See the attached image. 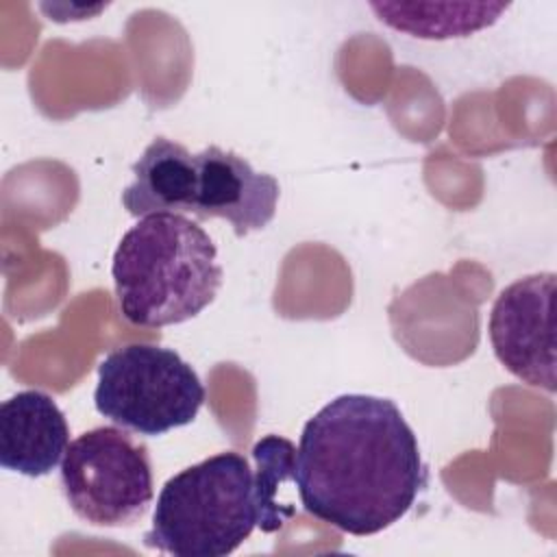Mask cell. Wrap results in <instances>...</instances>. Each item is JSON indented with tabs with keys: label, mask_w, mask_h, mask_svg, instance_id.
Here are the masks:
<instances>
[{
	"label": "cell",
	"mask_w": 557,
	"mask_h": 557,
	"mask_svg": "<svg viewBox=\"0 0 557 557\" xmlns=\"http://www.w3.org/2000/svg\"><path fill=\"white\" fill-rule=\"evenodd\" d=\"M198 187L194 218L226 220L237 237L270 224L278 202V181L257 172L233 150L207 146L196 154Z\"/></svg>",
	"instance_id": "52a82bcc"
},
{
	"label": "cell",
	"mask_w": 557,
	"mask_h": 557,
	"mask_svg": "<svg viewBox=\"0 0 557 557\" xmlns=\"http://www.w3.org/2000/svg\"><path fill=\"white\" fill-rule=\"evenodd\" d=\"M252 457L257 461L255 490L259 503V529L263 533L276 531L287 516L294 513L292 507H285L276 500L278 485L294 481V457L296 448L289 440L278 435H265L252 446Z\"/></svg>",
	"instance_id": "8fae6325"
},
{
	"label": "cell",
	"mask_w": 557,
	"mask_h": 557,
	"mask_svg": "<svg viewBox=\"0 0 557 557\" xmlns=\"http://www.w3.org/2000/svg\"><path fill=\"white\" fill-rule=\"evenodd\" d=\"M70 446V426L57 400L24 389L0 405V466L24 476L50 474Z\"/></svg>",
	"instance_id": "ba28073f"
},
{
	"label": "cell",
	"mask_w": 557,
	"mask_h": 557,
	"mask_svg": "<svg viewBox=\"0 0 557 557\" xmlns=\"http://www.w3.org/2000/svg\"><path fill=\"white\" fill-rule=\"evenodd\" d=\"M426 481L418 437L389 398L342 394L302 426L294 457L302 509L342 533L392 527Z\"/></svg>",
	"instance_id": "6da1fadb"
},
{
	"label": "cell",
	"mask_w": 557,
	"mask_h": 557,
	"mask_svg": "<svg viewBox=\"0 0 557 557\" xmlns=\"http://www.w3.org/2000/svg\"><path fill=\"white\" fill-rule=\"evenodd\" d=\"M135 181L122 191L124 209L135 218L154 213H194L196 154L168 137H154L133 163Z\"/></svg>",
	"instance_id": "9c48e42d"
},
{
	"label": "cell",
	"mask_w": 557,
	"mask_h": 557,
	"mask_svg": "<svg viewBox=\"0 0 557 557\" xmlns=\"http://www.w3.org/2000/svg\"><path fill=\"white\" fill-rule=\"evenodd\" d=\"M61 485L81 520L96 527L135 524L154 496L148 448L122 426L89 429L70 442Z\"/></svg>",
	"instance_id": "5b68a950"
},
{
	"label": "cell",
	"mask_w": 557,
	"mask_h": 557,
	"mask_svg": "<svg viewBox=\"0 0 557 557\" xmlns=\"http://www.w3.org/2000/svg\"><path fill=\"white\" fill-rule=\"evenodd\" d=\"M370 7L383 24L420 39L468 37L485 26H492L500 17V13L509 9L507 2H453V4L372 2Z\"/></svg>",
	"instance_id": "30bf717a"
},
{
	"label": "cell",
	"mask_w": 557,
	"mask_h": 557,
	"mask_svg": "<svg viewBox=\"0 0 557 557\" xmlns=\"http://www.w3.org/2000/svg\"><path fill=\"white\" fill-rule=\"evenodd\" d=\"M205 396L200 376L176 350L128 344L100 361L94 405L113 424L157 437L194 422Z\"/></svg>",
	"instance_id": "277c9868"
},
{
	"label": "cell",
	"mask_w": 557,
	"mask_h": 557,
	"mask_svg": "<svg viewBox=\"0 0 557 557\" xmlns=\"http://www.w3.org/2000/svg\"><path fill=\"white\" fill-rule=\"evenodd\" d=\"M555 274L537 272L503 287L487 322L496 359L531 387L555 392Z\"/></svg>",
	"instance_id": "8992f818"
},
{
	"label": "cell",
	"mask_w": 557,
	"mask_h": 557,
	"mask_svg": "<svg viewBox=\"0 0 557 557\" xmlns=\"http://www.w3.org/2000/svg\"><path fill=\"white\" fill-rule=\"evenodd\" d=\"M111 276L120 313L135 326L161 329L196 318L222 285L209 233L181 213H154L120 239Z\"/></svg>",
	"instance_id": "7a4b0ae2"
},
{
	"label": "cell",
	"mask_w": 557,
	"mask_h": 557,
	"mask_svg": "<svg viewBox=\"0 0 557 557\" xmlns=\"http://www.w3.org/2000/svg\"><path fill=\"white\" fill-rule=\"evenodd\" d=\"M257 524L255 472L244 455L226 450L163 483L144 544L174 557H224Z\"/></svg>",
	"instance_id": "3957f363"
}]
</instances>
